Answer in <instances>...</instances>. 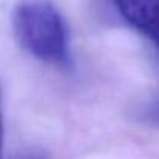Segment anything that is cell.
Here are the masks:
<instances>
[{"label": "cell", "mask_w": 159, "mask_h": 159, "mask_svg": "<svg viewBox=\"0 0 159 159\" xmlns=\"http://www.w3.org/2000/svg\"><path fill=\"white\" fill-rule=\"evenodd\" d=\"M119 16L159 48V0H113Z\"/></svg>", "instance_id": "obj_2"}, {"label": "cell", "mask_w": 159, "mask_h": 159, "mask_svg": "<svg viewBox=\"0 0 159 159\" xmlns=\"http://www.w3.org/2000/svg\"><path fill=\"white\" fill-rule=\"evenodd\" d=\"M2 87H0V159H2V145H3V111H2Z\"/></svg>", "instance_id": "obj_4"}, {"label": "cell", "mask_w": 159, "mask_h": 159, "mask_svg": "<svg viewBox=\"0 0 159 159\" xmlns=\"http://www.w3.org/2000/svg\"><path fill=\"white\" fill-rule=\"evenodd\" d=\"M133 119L148 125L159 128V99L147 101L133 110Z\"/></svg>", "instance_id": "obj_3"}, {"label": "cell", "mask_w": 159, "mask_h": 159, "mask_svg": "<svg viewBox=\"0 0 159 159\" xmlns=\"http://www.w3.org/2000/svg\"><path fill=\"white\" fill-rule=\"evenodd\" d=\"M19 159H47V156L43 153H37V152H30L23 156H20Z\"/></svg>", "instance_id": "obj_5"}, {"label": "cell", "mask_w": 159, "mask_h": 159, "mask_svg": "<svg viewBox=\"0 0 159 159\" xmlns=\"http://www.w3.org/2000/svg\"><path fill=\"white\" fill-rule=\"evenodd\" d=\"M12 31L19 45L37 60L59 68L70 65L66 23L51 0H19L12 9Z\"/></svg>", "instance_id": "obj_1"}]
</instances>
